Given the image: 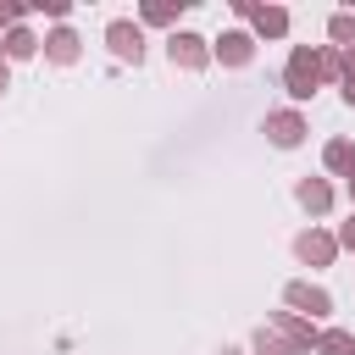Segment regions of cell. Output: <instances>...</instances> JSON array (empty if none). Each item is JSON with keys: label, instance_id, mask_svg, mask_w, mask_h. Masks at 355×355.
<instances>
[{"label": "cell", "instance_id": "obj_5", "mask_svg": "<svg viewBox=\"0 0 355 355\" xmlns=\"http://www.w3.org/2000/svg\"><path fill=\"white\" fill-rule=\"evenodd\" d=\"M283 300H288V311H294V316H305V322H316V316H327V311H333V294H327V288H316V283H288V288H283Z\"/></svg>", "mask_w": 355, "mask_h": 355}, {"label": "cell", "instance_id": "obj_21", "mask_svg": "<svg viewBox=\"0 0 355 355\" xmlns=\"http://www.w3.org/2000/svg\"><path fill=\"white\" fill-rule=\"evenodd\" d=\"M33 11H44V17H55V22H61V17H67V11H72V6H67V0H39V6H33Z\"/></svg>", "mask_w": 355, "mask_h": 355}, {"label": "cell", "instance_id": "obj_22", "mask_svg": "<svg viewBox=\"0 0 355 355\" xmlns=\"http://www.w3.org/2000/svg\"><path fill=\"white\" fill-rule=\"evenodd\" d=\"M333 239H338V250H355V216H349V222H344Z\"/></svg>", "mask_w": 355, "mask_h": 355}, {"label": "cell", "instance_id": "obj_2", "mask_svg": "<svg viewBox=\"0 0 355 355\" xmlns=\"http://www.w3.org/2000/svg\"><path fill=\"white\" fill-rule=\"evenodd\" d=\"M166 55H172V67H183V72H205V67H211V44H205L200 33H189V28H178V33L166 39Z\"/></svg>", "mask_w": 355, "mask_h": 355}, {"label": "cell", "instance_id": "obj_13", "mask_svg": "<svg viewBox=\"0 0 355 355\" xmlns=\"http://www.w3.org/2000/svg\"><path fill=\"white\" fill-rule=\"evenodd\" d=\"M0 50H6V61H28V55H39V39H33L28 28H11V33L0 39Z\"/></svg>", "mask_w": 355, "mask_h": 355}, {"label": "cell", "instance_id": "obj_14", "mask_svg": "<svg viewBox=\"0 0 355 355\" xmlns=\"http://www.w3.org/2000/svg\"><path fill=\"white\" fill-rule=\"evenodd\" d=\"M327 39H333V50H355V11H333L327 17Z\"/></svg>", "mask_w": 355, "mask_h": 355}, {"label": "cell", "instance_id": "obj_1", "mask_svg": "<svg viewBox=\"0 0 355 355\" xmlns=\"http://www.w3.org/2000/svg\"><path fill=\"white\" fill-rule=\"evenodd\" d=\"M283 89H288L294 100H311V94L322 89V72H316V44H294V50H288Z\"/></svg>", "mask_w": 355, "mask_h": 355}, {"label": "cell", "instance_id": "obj_8", "mask_svg": "<svg viewBox=\"0 0 355 355\" xmlns=\"http://www.w3.org/2000/svg\"><path fill=\"white\" fill-rule=\"evenodd\" d=\"M294 255H300L305 266H333V255H338V239H333V233H322V227H305V233L294 239Z\"/></svg>", "mask_w": 355, "mask_h": 355}, {"label": "cell", "instance_id": "obj_11", "mask_svg": "<svg viewBox=\"0 0 355 355\" xmlns=\"http://www.w3.org/2000/svg\"><path fill=\"white\" fill-rule=\"evenodd\" d=\"M78 44H83V39H78L72 28H55V33L44 39V55H50L55 67H72V61H78Z\"/></svg>", "mask_w": 355, "mask_h": 355}, {"label": "cell", "instance_id": "obj_15", "mask_svg": "<svg viewBox=\"0 0 355 355\" xmlns=\"http://www.w3.org/2000/svg\"><path fill=\"white\" fill-rule=\"evenodd\" d=\"M316 355H355V338H349L344 327H327V333L316 338Z\"/></svg>", "mask_w": 355, "mask_h": 355}, {"label": "cell", "instance_id": "obj_20", "mask_svg": "<svg viewBox=\"0 0 355 355\" xmlns=\"http://www.w3.org/2000/svg\"><path fill=\"white\" fill-rule=\"evenodd\" d=\"M22 17H28V6H0V28H6V33L22 28Z\"/></svg>", "mask_w": 355, "mask_h": 355}, {"label": "cell", "instance_id": "obj_6", "mask_svg": "<svg viewBox=\"0 0 355 355\" xmlns=\"http://www.w3.org/2000/svg\"><path fill=\"white\" fill-rule=\"evenodd\" d=\"M211 55H216L222 67H250V61H255V33H244V28H227V33L211 44Z\"/></svg>", "mask_w": 355, "mask_h": 355}, {"label": "cell", "instance_id": "obj_10", "mask_svg": "<svg viewBox=\"0 0 355 355\" xmlns=\"http://www.w3.org/2000/svg\"><path fill=\"white\" fill-rule=\"evenodd\" d=\"M294 200H300L311 216H327V211H333V189H327L322 178H300V183H294Z\"/></svg>", "mask_w": 355, "mask_h": 355}, {"label": "cell", "instance_id": "obj_3", "mask_svg": "<svg viewBox=\"0 0 355 355\" xmlns=\"http://www.w3.org/2000/svg\"><path fill=\"white\" fill-rule=\"evenodd\" d=\"M233 17H244L261 39H283V33H288V11H283V6H250V0H233Z\"/></svg>", "mask_w": 355, "mask_h": 355}, {"label": "cell", "instance_id": "obj_17", "mask_svg": "<svg viewBox=\"0 0 355 355\" xmlns=\"http://www.w3.org/2000/svg\"><path fill=\"white\" fill-rule=\"evenodd\" d=\"M316 72H322V83H333V78L344 72V50H333V44H316Z\"/></svg>", "mask_w": 355, "mask_h": 355}, {"label": "cell", "instance_id": "obj_12", "mask_svg": "<svg viewBox=\"0 0 355 355\" xmlns=\"http://www.w3.org/2000/svg\"><path fill=\"white\" fill-rule=\"evenodd\" d=\"M322 161H327V172H344V178H355V144H349V139H327Z\"/></svg>", "mask_w": 355, "mask_h": 355}, {"label": "cell", "instance_id": "obj_23", "mask_svg": "<svg viewBox=\"0 0 355 355\" xmlns=\"http://www.w3.org/2000/svg\"><path fill=\"white\" fill-rule=\"evenodd\" d=\"M11 89V72H6V50H0V94Z\"/></svg>", "mask_w": 355, "mask_h": 355}, {"label": "cell", "instance_id": "obj_16", "mask_svg": "<svg viewBox=\"0 0 355 355\" xmlns=\"http://www.w3.org/2000/svg\"><path fill=\"white\" fill-rule=\"evenodd\" d=\"M178 11H183V0H178V6H172V0H150V6H139V17H144V22H155V28L178 22Z\"/></svg>", "mask_w": 355, "mask_h": 355}, {"label": "cell", "instance_id": "obj_7", "mask_svg": "<svg viewBox=\"0 0 355 355\" xmlns=\"http://www.w3.org/2000/svg\"><path fill=\"white\" fill-rule=\"evenodd\" d=\"M305 116L300 111H266V139L277 144V150H294V144H305Z\"/></svg>", "mask_w": 355, "mask_h": 355}, {"label": "cell", "instance_id": "obj_9", "mask_svg": "<svg viewBox=\"0 0 355 355\" xmlns=\"http://www.w3.org/2000/svg\"><path fill=\"white\" fill-rule=\"evenodd\" d=\"M266 327H272L277 338H288V344H294V355H305V349H316V338H322V333H316V327H311L305 316H294V311H277V316H272Z\"/></svg>", "mask_w": 355, "mask_h": 355}, {"label": "cell", "instance_id": "obj_24", "mask_svg": "<svg viewBox=\"0 0 355 355\" xmlns=\"http://www.w3.org/2000/svg\"><path fill=\"white\" fill-rule=\"evenodd\" d=\"M349 200H355V178H349Z\"/></svg>", "mask_w": 355, "mask_h": 355}, {"label": "cell", "instance_id": "obj_18", "mask_svg": "<svg viewBox=\"0 0 355 355\" xmlns=\"http://www.w3.org/2000/svg\"><path fill=\"white\" fill-rule=\"evenodd\" d=\"M250 349H255V355H294V344H288V338H277L272 327H261V333L250 338Z\"/></svg>", "mask_w": 355, "mask_h": 355}, {"label": "cell", "instance_id": "obj_25", "mask_svg": "<svg viewBox=\"0 0 355 355\" xmlns=\"http://www.w3.org/2000/svg\"><path fill=\"white\" fill-rule=\"evenodd\" d=\"M222 355H239V349H222Z\"/></svg>", "mask_w": 355, "mask_h": 355}, {"label": "cell", "instance_id": "obj_4", "mask_svg": "<svg viewBox=\"0 0 355 355\" xmlns=\"http://www.w3.org/2000/svg\"><path fill=\"white\" fill-rule=\"evenodd\" d=\"M105 44H111V55L116 61H144V28L139 22H128V17H116V22H105Z\"/></svg>", "mask_w": 355, "mask_h": 355}, {"label": "cell", "instance_id": "obj_19", "mask_svg": "<svg viewBox=\"0 0 355 355\" xmlns=\"http://www.w3.org/2000/svg\"><path fill=\"white\" fill-rule=\"evenodd\" d=\"M338 89H344V105H355V50H344V72H338Z\"/></svg>", "mask_w": 355, "mask_h": 355}]
</instances>
